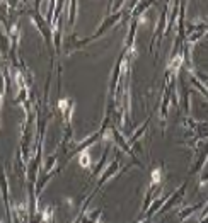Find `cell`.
Wrapping results in <instances>:
<instances>
[{
    "mask_svg": "<svg viewBox=\"0 0 208 223\" xmlns=\"http://www.w3.org/2000/svg\"><path fill=\"white\" fill-rule=\"evenodd\" d=\"M159 181H160V170L155 169V170L152 172V182H154V184H157Z\"/></svg>",
    "mask_w": 208,
    "mask_h": 223,
    "instance_id": "7a4b0ae2",
    "label": "cell"
},
{
    "mask_svg": "<svg viewBox=\"0 0 208 223\" xmlns=\"http://www.w3.org/2000/svg\"><path fill=\"white\" fill-rule=\"evenodd\" d=\"M89 164H90V158H89V155H87V152L80 153V165H82V167H89Z\"/></svg>",
    "mask_w": 208,
    "mask_h": 223,
    "instance_id": "6da1fadb",
    "label": "cell"
},
{
    "mask_svg": "<svg viewBox=\"0 0 208 223\" xmlns=\"http://www.w3.org/2000/svg\"><path fill=\"white\" fill-rule=\"evenodd\" d=\"M181 61H183V58H181V56H176V60L172 61V65H171V67L174 68V70H178L179 65H181Z\"/></svg>",
    "mask_w": 208,
    "mask_h": 223,
    "instance_id": "3957f363",
    "label": "cell"
}]
</instances>
